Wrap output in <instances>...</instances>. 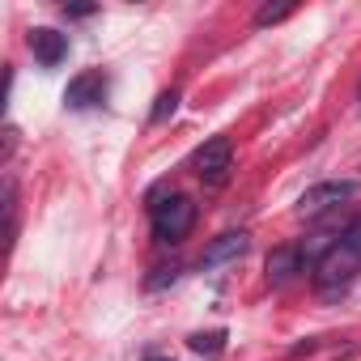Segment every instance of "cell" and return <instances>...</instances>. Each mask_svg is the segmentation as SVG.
<instances>
[{
	"label": "cell",
	"mask_w": 361,
	"mask_h": 361,
	"mask_svg": "<svg viewBox=\"0 0 361 361\" xmlns=\"http://www.w3.org/2000/svg\"><path fill=\"white\" fill-rule=\"evenodd\" d=\"M196 226V204L188 196H166L161 204H153V238L161 247H174L183 243Z\"/></svg>",
	"instance_id": "1"
},
{
	"label": "cell",
	"mask_w": 361,
	"mask_h": 361,
	"mask_svg": "<svg viewBox=\"0 0 361 361\" xmlns=\"http://www.w3.org/2000/svg\"><path fill=\"white\" fill-rule=\"evenodd\" d=\"M357 268H361V251L348 247L344 238H336V247L314 264V281H319L323 289H344V285L357 276Z\"/></svg>",
	"instance_id": "2"
},
{
	"label": "cell",
	"mask_w": 361,
	"mask_h": 361,
	"mask_svg": "<svg viewBox=\"0 0 361 361\" xmlns=\"http://www.w3.org/2000/svg\"><path fill=\"white\" fill-rule=\"evenodd\" d=\"M357 192H361L357 178H327V183H314V188H306V192H302L298 213H302V217H319V213H327V209H336V204L353 200Z\"/></svg>",
	"instance_id": "3"
},
{
	"label": "cell",
	"mask_w": 361,
	"mask_h": 361,
	"mask_svg": "<svg viewBox=\"0 0 361 361\" xmlns=\"http://www.w3.org/2000/svg\"><path fill=\"white\" fill-rule=\"evenodd\" d=\"M192 166H196V174L204 178L209 188H221L226 178H230V166H234V145H230V136H213V140H204V145L196 149Z\"/></svg>",
	"instance_id": "4"
},
{
	"label": "cell",
	"mask_w": 361,
	"mask_h": 361,
	"mask_svg": "<svg viewBox=\"0 0 361 361\" xmlns=\"http://www.w3.org/2000/svg\"><path fill=\"white\" fill-rule=\"evenodd\" d=\"M102 98H106V77H102L98 68L73 77L68 90H64V106H68V111H90V106H98Z\"/></svg>",
	"instance_id": "5"
},
{
	"label": "cell",
	"mask_w": 361,
	"mask_h": 361,
	"mask_svg": "<svg viewBox=\"0 0 361 361\" xmlns=\"http://www.w3.org/2000/svg\"><path fill=\"white\" fill-rule=\"evenodd\" d=\"M247 247H251V234H247V230H230V234H221V238H213V243L204 247L200 268H221V264H234V259H243V255H247Z\"/></svg>",
	"instance_id": "6"
},
{
	"label": "cell",
	"mask_w": 361,
	"mask_h": 361,
	"mask_svg": "<svg viewBox=\"0 0 361 361\" xmlns=\"http://www.w3.org/2000/svg\"><path fill=\"white\" fill-rule=\"evenodd\" d=\"M26 43H30V51H35V60H39L43 68H56V64L68 56V35H60V30H51V26L30 30Z\"/></svg>",
	"instance_id": "7"
},
{
	"label": "cell",
	"mask_w": 361,
	"mask_h": 361,
	"mask_svg": "<svg viewBox=\"0 0 361 361\" xmlns=\"http://www.w3.org/2000/svg\"><path fill=\"white\" fill-rule=\"evenodd\" d=\"M302 268H306V264H302V251H298V247H276V251L268 255V281H272V285H289Z\"/></svg>",
	"instance_id": "8"
},
{
	"label": "cell",
	"mask_w": 361,
	"mask_h": 361,
	"mask_svg": "<svg viewBox=\"0 0 361 361\" xmlns=\"http://www.w3.org/2000/svg\"><path fill=\"white\" fill-rule=\"evenodd\" d=\"M293 13V5H289V0H285V5H264L259 13H255V26L264 30V26H276V22H285Z\"/></svg>",
	"instance_id": "9"
},
{
	"label": "cell",
	"mask_w": 361,
	"mask_h": 361,
	"mask_svg": "<svg viewBox=\"0 0 361 361\" xmlns=\"http://www.w3.org/2000/svg\"><path fill=\"white\" fill-rule=\"evenodd\" d=\"M221 340H226V336H221V331H209V336H204V331H200V336H192V340H188V344H192V348H196V353H204V357H217V353H221Z\"/></svg>",
	"instance_id": "10"
},
{
	"label": "cell",
	"mask_w": 361,
	"mask_h": 361,
	"mask_svg": "<svg viewBox=\"0 0 361 361\" xmlns=\"http://www.w3.org/2000/svg\"><path fill=\"white\" fill-rule=\"evenodd\" d=\"M174 111H178V94H174V90H166V94L157 98V106H153V123H166Z\"/></svg>",
	"instance_id": "11"
},
{
	"label": "cell",
	"mask_w": 361,
	"mask_h": 361,
	"mask_svg": "<svg viewBox=\"0 0 361 361\" xmlns=\"http://www.w3.org/2000/svg\"><path fill=\"white\" fill-rule=\"evenodd\" d=\"M340 238H344L348 247H357V251H361V217H357V221H353V226H348V230H344Z\"/></svg>",
	"instance_id": "12"
},
{
	"label": "cell",
	"mask_w": 361,
	"mask_h": 361,
	"mask_svg": "<svg viewBox=\"0 0 361 361\" xmlns=\"http://www.w3.org/2000/svg\"><path fill=\"white\" fill-rule=\"evenodd\" d=\"M64 13H68V18H90L94 9H90V5H77V9H64Z\"/></svg>",
	"instance_id": "13"
},
{
	"label": "cell",
	"mask_w": 361,
	"mask_h": 361,
	"mask_svg": "<svg viewBox=\"0 0 361 361\" xmlns=\"http://www.w3.org/2000/svg\"><path fill=\"white\" fill-rule=\"evenodd\" d=\"M145 361H170V357H161V353H145Z\"/></svg>",
	"instance_id": "14"
}]
</instances>
